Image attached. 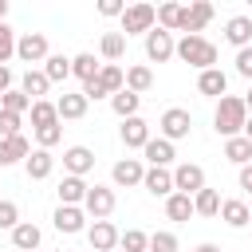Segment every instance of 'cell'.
<instances>
[{"instance_id":"obj_1","label":"cell","mask_w":252,"mask_h":252,"mask_svg":"<svg viewBox=\"0 0 252 252\" xmlns=\"http://www.w3.org/2000/svg\"><path fill=\"white\" fill-rule=\"evenodd\" d=\"M244 122H248V106H244V98L224 94V98L217 102V110H213V130L224 134V142H228V138H240V134H244Z\"/></svg>"},{"instance_id":"obj_2","label":"cell","mask_w":252,"mask_h":252,"mask_svg":"<svg viewBox=\"0 0 252 252\" xmlns=\"http://www.w3.org/2000/svg\"><path fill=\"white\" fill-rule=\"evenodd\" d=\"M177 59H185V63L197 67V71H213V67H217V47H213L205 35H181V39H177Z\"/></svg>"},{"instance_id":"obj_3","label":"cell","mask_w":252,"mask_h":252,"mask_svg":"<svg viewBox=\"0 0 252 252\" xmlns=\"http://www.w3.org/2000/svg\"><path fill=\"white\" fill-rule=\"evenodd\" d=\"M158 28V8L154 4H130L126 12H122V35L130 39V35H150Z\"/></svg>"},{"instance_id":"obj_4","label":"cell","mask_w":252,"mask_h":252,"mask_svg":"<svg viewBox=\"0 0 252 252\" xmlns=\"http://www.w3.org/2000/svg\"><path fill=\"white\" fill-rule=\"evenodd\" d=\"M158 130H161V138H165V142H181V138H189V130H193V118H189V110H181V106H169V110L158 118Z\"/></svg>"},{"instance_id":"obj_5","label":"cell","mask_w":252,"mask_h":252,"mask_svg":"<svg viewBox=\"0 0 252 252\" xmlns=\"http://www.w3.org/2000/svg\"><path fill=\"white\" fill-rule=\"evenodd\" d=\"M205 189V169L197 161H181L173 165V193H185V197H197Z\"/></svg>"},{"instance_id":"obj_6","label":"cell","mask_w":252,"mask_h":252,"mask_svg":"<svg viewBox=\"0 0 252 252\" xmlns=\"http://www.w3.org/2000/svg\"><path fill=\"white\" fill-rule=\"evenodd\" d=\"M173 55H177L173 32H165V28H154V32L146 35V59H150V63H169Z\"/></svg>"},{"instance_id":"obj_7","label":"cell","mask_w":252,"mask_h":252,"mask_svg":"<svg viewBox=\"0 0 252 252\" xmlns=\"http://www.w3.org/2000/svg\"><path fill=\"white\" fill-rule=\"evenodd\" d=\"M16 55H20L24 63H47V55H51L47 35H43V32H24L20 43H16Z\"/></svg>"},{"instance_id":"obj_8","label":"cell","mask_w":252,"mask_h":252,"mask_svg":"<svg viewBox=\"0 0 252 252\" xmlns=\"http://www.w3.org/2000/svg\"><path fill=\"white\" fill-rule=\"evenodd\" d=\"M83 213L94 217V220H106V217L114 213V189H110V185H91V193H87V201H83Z\"/></svg>"},{"instance_id":"obj_9","label":"cell","mask_w":252,"mask_h":252,"mask_svg":"<svg viewBox=\"0 0 252 252\" xmlns=\"http://www.w3.org/2000/svg\"><path fill=\"white\" fill-rule=\"evenodd\" d=\"M51 224H55L63 236H75V232L87 228V213H83V205H59V209L51 213Z\"/></svg>"},{"instance_id":"obj_10","label":"cell","mask_w":252,"mask_h":252,"mask_svg":"<svg viewBox=\"0 0 252 252\" xmlns=\"http://www.w3.org/2000/svg\"><path fill=\"white\" fill-rule=\"evenodd\" d=\"M213 20V4L209 0H193V4H185V12H181V32L185 35H201V28Z\"/></svg>"},{"instance_id":"obj_11","label":"cell","mask_w":252,"mask_h":252,"mask_svg":"<svg viewBox=\"0 0 252 252\" xmlns=\"http://www.w3.org/2000/svg\"><path fill=\"white\" fill-rule=\"evenodd\" d=\"M87 240H91V248H94V252H114V248H118V240H122V232H118L110 220H94V224L87 228Z\"/></svg>"},{"instance_id":"obj_12","label":"cell","mask_w":252,"mask_h":252,"mask_svg":"<svg viewBox=\"0 0 252 252\" xmlns=\"http://www.w3.org/2000/svg\"><path fill=\"white\" fill-rule=\"evenodd\" d=\"M118 138H122L126 150H146V142H150V122H146V118H126V122L118 126Z\"/></svg>"},{"instance_id":"obj_13","label":"cell","mask_w":252,"mask_h":252,"mask_svg":"<svg viewBox=\"0 0 252 252\" xmlns=\"http://www.w3.org/2000/svg\"><path fill=\"white\" fill-rule=\"evenodd\" d=\"M63 169H67L71 177H87V173L94 169V154H91L87 146H67V150H63Z\"/></svg>"},{"instance_id":"obj_14","label":"cell","mask_w":252,"mask_h":252,"mask_svg":"<svg viewBox=\"0 0 252 252\" xmlns=\"http://www.w3.org/2000/svg\"><path fill=\"white\" fill-rule=\"evenodd\" d=\"M142 177H146V165H142L138 158H122V161H114V169H110V181L122 185V189L142 185Z\"/></svg>"},{"instance_id":"obj_15","label":"cell","mask_w":252,"mask_h":252,"mask_svg":"<svg viewBox=\"0 0 252 252\" xmlns=\"http://www.w3.org/2000/svg\"><path fill=\"white\" fill-rule=\"evenodd\" d=\"M55 110H59V122H79L83 114H87V94L83 91H63L59 98H55Z\"/></svg>"},{"instance_id":"obj_16","label":"cell","mask_w":252,"mask_h":252,"mask_svg":"<svg viewBox=\"0 0 252 252\" xmlns=\"http://www.w3.org/2000/svg\"><path fill=\"white\" fill-rule=\"evenodd\" d=\"M142 154H146V161H150V165H158V169H169V165H173V158H177L173 142H165L161 134H158V138H150Z\"/></svg>"},{"instance_id":"obj_17","label":"cell","mask_w":252,"mask_h":252,"mask_svg":"<svg viewBox=\"0 0 252 252\" xmlns=\"http://www.w3.org/2000/svg\"><path fill=\"white\" fill-rule=\"evenodd\" d=\"M142 189L154 193V197H173V169H158V165H150L146 177H142Z\"/></svg>"},{"instance_id":"obj_18","label":"cell","mask_w":252,"mask_h":252,"mask_svg":"<svg viewBox=\"0 0 252 252\" xmlns=\"http://www.w3.org/2000/svg\"><path fill=\"white\" fill-rule=\"evenodd\" d=\"M39 240H43V232H39L35 220H20V224L12 228V248H16V252H35Z\"/></svg>"},{"instance_id":"obj_19","label":"cell","mask_w":252,"mask_h":252,"mask_svg":"<svg viewBox=\"0 0 252 252\" xmlns=\"http://www.w3.org/2000/svg\"><path fill=\"white\" fill-rule=\"evenodd\" d=\"M220 220H224L228 228H248V224H252V209H248L240 197L220 201Z\"/></svg>"},{"instance_id":"obj_20","label":"cell","mask_w":252,"mask_h":252,"mask_svg":"<svg viewBox=\"0 0 252 252\" xmlns=\"http://www.w3.org/2000/svg\"><path fill=\"white\" fill-rule=\"evenodd\" d=\"M224 39H228L236 51L252 47V20H248V16H232V20L224 24Z\"/></svg>"},{"instance_id":"obj_21","label":"cell","mask_w":252,"mask_h":252,"mask_svg":"<svg viewBox=\"0 0 252 252\" xmlns=\"http://www.w3.org/2000/svg\"><path fill=\"white\" fill-rule=\"evenodd\" d=\"M197 91H201V94H209V98H224V91H228V75H224L220 67L201 71V75H197Z\"/></svg>"},{"instance_id":"obj_22","label":"cell","mask_w":252,"mask_h":252,"mask_svg":"<svg viewBox=\"0 0 252 252\" xmlns=\"http://www.w3.org/2000/svg\"><path fill=\"white\" fill-rule=\"evenodd\" d=\"M55 193H59V205H83V201H87V193H91V185H87L83 177H71V173H67V177L59 181V189H55Z\"/></svg>"},{"instance_id":"obj_23","label":"cell","mask_w":252,"mask_h":252,"mask_svg":"<svg viewBox=\"0 0 252 252\" xmlns=\"http://www.w3.org/2000/svg\"><path fill=\"white\" fill-rule=\"evenodd\" d=\"M28 154H32V146H28V138H24V134H16V138H0V165L28 161Z\"/></svg>"},{"instance_id":"obj_24","label":"cell","mask_w":252,"mask_h":252,"mask_svg":"<svg viewBox=\"0 0 252 252\" xmlns=\"http://www.w3.org/2000/svg\"><path fill=\"white\" fill-rule=\"evenodd\" d=\"M24 169H28V177H32V181H43V177H51L55 158H51L47 150H32V154H28V161H24Z\"/></svg>"},{"instance_id":"obj_25","label":"cell","mask_w":252,"mask_h":252,"mask_svg":"<svg viewBox=\"0 0 252 252\" xmlns=\"http://www.w3.org/2000/svg\"><path fill=\"white\" fill-rule=\"evenodd\" d=\"M47 87H51V79H47L43 71H32V67H28V71H24V79H20V91H24L32 102H39V98L47 94Z\"/></svg>"},{"instance_id":"obj_26","label":"cell","mask_w":252,"mask_h":252,"mask_svg":"<svg viewBox=\"0 0 252 252\" xmlns=\"http://www.w3.org/2000/svg\"><path fill=\"white\" fill-rule=\"evenodd\" d=\"M98 55H102L106 63H118V59L126 55V35H122V32H106V35L98 39Z\"/></svg>"},{"instance_id":"obj_27","label":"cell","mask_w":252,"mask_h":252,"mask_svg":"<svg viewBox=\"0 0 252 252\" xmlns=\"http://www.w3.org/2000/svg\"><path fill=\"white\" fill-rule=\"evenodd\" d=\"M98 83H102V91L114 98L118 91H126V71H122L118 63H102V71H98Z\"/></svg>"},{"instance_id":"obj_28","label":"cell","mask_w":252,"mask_h":252,"mask_svg":"<svg viewBox=\"0 0 252 252\" xmlns=\"http://www.w3.org/2000/svg\"><path fill=\"white\" fill-rule=\"evenodd\" d=\"M98 71H102V63L91 55V51H79L75 59H71V75H79L83 83H91V79H98Z\"/></svg>"},{"instance_id":"obj_29","label":"cell","mask_w":252,"mask_h":252,"mask_svg":"<svg viewBox=\"0 0 252 252\" xmlns=\"http://www.w3.org/2000/svg\"><path fill=\"white\" fill-rule=\"evenodd\" d=\"M110 106H114V114L126 122V118H138V106H142V94H134V91H118L114 98H110Z\"/></svg>"},{"instance_id":"obj_30","label":"cell","mask_w":252,"mask_h":252,"mask_svg":"<svg viewBox=\"0 0 252 252\" xmlns=\"http://www.w3.org/2000/svg\"><path fill=\"white\" fill-rule=\"evenodd\" d=\"M165 217H169V220H189V217H197V209H193V197H185V193H173V197H165Z\"/></svg>"},{"instance_id":"obj_31","label":"cell","mask_w":252,"mask_h":252,"mask_svg":"<svg viewBox=\"0 0 252 252\" xmlns=\"http://www.w3.org/2000/svg\"><path fill=\"white\" fill-rule=\"evenodd\" d=\"M150 87H154V71H150V67H142V63H138V67H126V91L146 94Z\"/></svg>"},{"instance_id":"obj_32","label":"cell","mask_w":252,"mask_h":252,"mask_svg":"<svg viewBox=\"0 0 252 252\" xmlns=\"http://www.w3.org/2000/svg\"><path fill=\"white\" fill-rule=\"evenodd\" d=\"M32 126H35V130H43V126H59V110H55V102H47V98L32 102Z\"/></svg>"},{"instance_id":"obj_33","label":"cell","mask_w":252,"mask_h":252,"mask_svg":"<svg viewBox=\"0 0 252 252\" xmlns=\"http://www.w3.org/2000/svg\"><path fill=\"white\" fill-rule=\"evenodd\" d=\"M193 209H197V217H220V193L205 185V189L193 197Z\"/></svg>"},{"instance_id":"obj_34","label":"cell","mask_w":252,"mask_h":252,"mask_svg":"<svg viewBox=\"0 0 252 252\" xmlns=\"http://www.w3.org/2000/svg\"><path fill=\"white\" fill-rule=\"evenodd\" d=\"M224 158H228L232 165H248V161H252V142H248L244 134H240V138H228V142H224Z\"/></svg>"},{"instance_id":"obj_35","label":"cell","mask_w":252,"mask_h":252,"mask_svg":"<svg viewBox=\"0 0 252 252\" xmlns=\"http://www.w3.org/2000/svg\"><path fill=\"white\" fill-rule=\"evenodd\" d=\"M181 12H185V4H161L158 8V28H165V32H181Z\"/></svg>"},{"instance_id":"obj_36","label":"cell","mask_w":252,"mask_h":252,"mask_svg":"<svg viewBox=\"0 0 252 252\" xmlns=\"http://www.w3.org/2000/svg\"><path fill=\"white\" fill-rule=\"evenodd\" d=\"M118 252H150V232L142 228H126L118 240Z\"/></svg>"},{"instance_id":"obj_37","label":"cell","mask_w":252,"mask_h":252,"mask_svg":"<svg viewBox=\"0 0 252 252\" xmlns=\"http://www.w3.org/2000/svg\"><path fill=\"white\" fill-rule=\"evenodd\" d=\"M43 75H47L51 83H63V79L71 75V59H67V55H47V63H43Z\"/></svg>"},{"instance_id":"obj_38","label":"cell","mask_w":252,"mask_h":252,"mask_svg":"<svg viewBox=\"0 0 252 252\" xmlns=\"http://www.w3.org/2000/svg\"><path fill=\"white\" fill-rule=\"evenodd\" d=\"M0 110L24 114V110H32V98H28L24 91H16V87H12V91H4V94H0Z\"/></svg>"},{"instance_id":"obj_39","label":"cell","mask_w":252,"mask_h":252,"mask_svg":"<svg viewBox=\"0 0 252 252\" xmlns=\"http://www.w3.org/2000/svg\"><path fill=\"white\" fill-rule=\"evenodd\" d=\"M16 43H20V39H16V32H12L8 20H4V24H0V67H8V59L16 55Z\"/></svg>"},{"instance_id":"obj_40","label":"cell","mask_w":252,"mask_h":252,"mask_svg":"<svg viewBox=\"0 0 252 252\" xmlns=\"http://www.w3.org/2000/svg\"><path fill=\"white\" fill-rule=\"evenodd\" d=\"M177 236L173 232H150V252H177Z\"/></svg>"},{"instance_id":"obj_41","label":"cell","mask_w":252,"mask_h":252,"mask_svg":"<svg viewBox=\"0 0 252 252\" xmlns=\"http://www.w3.org/2000/svg\"><path fill=\"white\" fill-rule=\"evenodd\" d=\"M59 138H63V126H43V130H35V142H39V150H51V146H59Z\"/></svg>"},{"instance_id":"obj_42","label":"cell","mask_w":252,"mask_h":252,"mask_svg":"<svg viewBox=\"0 0 252 252\" xmlns=\"http://www.w3.org/2000/svg\"><path fill=\"white\" fill-rule=\"evenodd\" d=\"M20 224V209H16V201H0V228H16Z\"/></svg>"},{"instance_id":"obj_43","label":"cell","mask_w":252,"mask_h":252,"mask_svg":"<svg viewBox=\"0 0 252 252\" xmlns=\"http://www.w3.org/2000/svg\"><path fill=\"white\" fill-rule=\"evenodd\" d=\"M16 134H20V114L0 110V138H16Z\"/></svg>"},{"instance_id":"obj_44","label":"cell","mask_w":252,"mask_h":252,"mask_svg":"<svg viewBox=\"0 0 252 252\" xmlns=\"http://www.w3.org/2000/svg\"><path fill=\"white\" fill-rule=\"evenodd\" d=\"M236 75H244V79L252 83V47H244V51H236Z\"/></svg>"},{"instance_id":"obj_45","label":"cell","mask_w":252,"mask_h":252,"mask_svg":"<svg viewBox=\"0 0 252 252\" xmlns=\"http://www.w3.org/2000/svg\"><path fill=\"white\" fill-rule=\"evenodd\" d=\"M122 12H126L122 0H102V4H98V16H118V20H122Z\"/></svg>"},{"instance_id":"obj_46","label":"cell","mask_w":252,"mask_h":252,"mask_svg":"<svg viewBox=\"0 0 252 252\" xmlns=\"http://www.w3.org/2000/svg\"><path fill=\"white\" fill-rule=\"evenodd\" d=\"M83 94H87V102H91V98H106V91H102V83H98V79L83 83Z\"/></svg>"},{"instance_id":"obj_47","label":"cell","mask_w":252,"mask_h":252,"mask_svg":"<svg viewBox=\"0 0 252 252\" xmlns=\"http://www.w3.org/2000/svg\"><path fill=\"white\" fill-rule=\"evenodd\" d=\"M240 189H244V193H252V161H248V165H240Z\"/></svg>"},{"instance_id":"obj_48","label":"cell","mask_w":252,"mask_h":252,"mask_svg":"<svg viewBox=\"0 0 252 252\" xmlns=\"http://www.w3.org/2000/svg\"><path fill=\"white\" fill-rule=\"evenodd\" d=\"M4 91H12V71H8V67H0V94H4Z\"/></svg>"},{"instance_id":"obj_49","label":"cell","mask_w":252,"mask_h":252,"mask_svg":"<svg viewBox=\"0 0 252 252\" xmlns=\"http://www.w3.org/2000/svg\"><path fill=\"white\" fill-rule=\"evenodd\" d=\"M193 252H220V248H217V244H197Z\"/></svg>"},{"instance_id":"obj_50","label":"cell","mask_w":252,"mask_h":252,"mask_svg":"<svg viewBox=\"0 0 252 252\" xmlns=\"http://www.w3.org/2000/svg\"><path fill=\"white\" fill-rule=\"evenodd\" d=\"M244 138L252 142V114H248V122H244Z\"/></svg>"},{"instance_id":"obj_51","label":"cell","mask_w":252,"mask_h":252,"mask_svg":"<svg viewBox=\"0 0 252 252\" xmlns=\"http://www.w3.org/2000/svg\"><path fill=\"white\" fill-rule=\"evenodd\" d=\"M4 16H8V0H0V24H4Z\"/></svg>"},{"instance_id":"obj_52","label":"cell","mask_w":252,"mask_h":252,"mask_svg":"<svg viewBox=\"0 0 252 252\" xmlns=\"http://www.w3.org/2000/svg\"><path fill=\"white\" fill-rule=\"evenodd\" d=\"M244 106H248V110H252V87H248V91H244Z\"/></svg>"},{"instance_id":"obj_53","label":"cell","mask_w":252,"mask_h":252,"mask_svg":"<svg viewBox=\"0 0 252 252\" xmlns=\"http://www.w3.org/2000/svg\"><path fill=\"white\" fill-rule=\"evenodd\" d=\"M0 201H4V197H0Z\"/></svg>"}]
</instances>
